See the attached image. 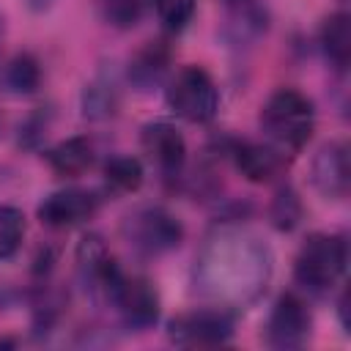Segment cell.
Segmentation results:
<instances>
[{"label": "cell", "mask_w": 351, "mask_h": 351, "mask_svg": "<svg viewBox=\"0 0 351 351\" xmlns=\"http://www.w3.org/2000/svg\"><path fill=\"white\" fill-rule=\"evenodd\" d=\"M25 5H27L33 14H44V11H49V8L55 5V0H25Z\"/></svg>", "instance_id": "cell-23"}, {"label": "cell", "mask_w": 351, "mask_h": 351, "mask_svg": "<svg viewBox=\"0 0 351 351\" xmlns=\"http://www.w3.org/2000/svg\"><path fill=\"white\" fill-rule=\"evenodd\" d=\"M121 233L134 252L154 258V255L170 252L181 244L184 225L165 206H137L123 217Z\"/></svg>", "instance_id": "cell-4"}, {"label": "cell", "mask_w": 351, "mask_h": 351, "mask_svg": "<svg viewBox=\"0 0 351 351\" xmlns=\"http://www.w3.org/2000/svg\"><path fill=\"white\" fill-rule=\"evenodd\" d=\"M299 217H302V203L299 197L293 195V189H280L274 203H271V219L280 230H291L299 225Z\"/></svg>", "instance_id": "cell-22"}, {"label": "cell", "mask_w": 351, "mask_h": 351, "mask_svg": "<svg viewBox=\"0 0 351 351\" xmlns=\"http://www.w3.org/2000/svg\"><path fill=\"white\" fill-rule=\"evenodd\" d=\"M261 129L271 145L282 151H299L313 137L315 107L302 90L280 88L261 107Z\"/></svg>", "instance_id": "cell-2"}, {"label": "cell", "mask_w": 351, "mask_h": 351, "mask_svg": "<svg viewBox=\"0 0 351 351\" xmlns=\"http://www.w3.org/2000/svg\"><path fill=\"white\" fill-rule=\"evenodd\" d=\"M143 151L148 159L165 173V176H178L184 162H186V140L184 134L167 123V121H154L143 126Z\"/></svg>", "instance_id": "cell-11"}, {"label": "cell", "mask_w": 351, "mask_h": 351, "mask_svg": "<svg viewBox=\"0 0 351 351\" xmlns=\"http://www.w3.org/2000/svg\"><path fill=\"white\" fill-rule=\"evenodd\" d=\"M129 329H151L159 321V293L143 274H126L121 266L101 293Z\"/></svg>", "instance_id": "cell-6"}, {"label": "cell", "mask_w": 351, "mask_h": 351, "mask_svg": "<svg viewBox=\"0 0 351 351\" xmlns=\"http://www.w3.org/2000/svg\"><path fill=\"white\" fill-rule=\"evenodd\" d=\"M99 206H101L99 192L82 189V186H63V189L49 192L38 203V219L47 228L63 230V228H74L96 217Z\"/></svg>", "instance_id": "cell-10"}, {"label": "cell", "mask_w": 351, "mask_h": 351, "mask_svg": "<svg viewBox=\"0 0 351 351\" xmlns=\"http://www.w3.org/2000/svg\"><path fill=\"white\" fill-rule=\"evenodd\" d=\"M167 335L181 348H211L225 346L233 337V315L222 307H200L176 315L167 324Z\"/></svg>", "instance_id": "cell-7"}, {"label": "cell", "mask_w": 351, "mask_h": 351, "mask_svg": "<svg viewBox=\"0 0 351 351\" xmlns=\"http://www.w3.org/2000/svg\"><path fill=\"white\" fill-rule=\"evenodd\" d=\"M93 159H96V154H93V143L88 137H69L47 151L49 167L63 178L82 176L85 170H90Z\"/></svg>", "instance_id": "cell-15"}, {"label": "cell", "mask_w": 351, "mask_h": 351, "mask_svg": "<svg viewBox=\"0 0 351 351\" xmlns=\"http://www.w3.org/2000/svg\"><path fill=\"white\" fill-rule=\"evenodd\" d=\"M321 49L326 60L335 69H346L351 60V27H348V14L337 11L324 19L321 25Z\"/></svg>", "instance_id": "cell-16"}, {"label": "cell", "mask_w": 351, "mask_h": 351, "mask_svg": "<svg viewBox=\"0 0 351 351\" xmlns=\"http://www.w3.org/2000/svg\"><path fill=\"white\" fill-rule=\"evenodd\" d=\"M230 154H233L239 173L255 184H266L285 170V151L271 143L244 140V143H236Z\"/></svg>", "instance_id": "cell-12"}, {"label": "cell", "mask_w": 351, "mask_h": 351, "mask_svg": "<svg viewBox=\"0 0 351 351\" xmlns=\"http://www.w3.org/2000/svg\"><path fill=\"white\" fill-rule=\"evenodd\" d=\"M348 263V244L337 233H313L293 261L296 282L310 293H326L337 285Z\"/></svg>", "instance_id": "cell-3"}, {"label": "cell", "mask_w": 351, "mask_h": 351, "mask_svg": "<svg viewBox=\"0 0 351 351\" xmlns=\"http://www.w3.org/2000/svg\"><path fill=\"white\" fill-rule=\"evenodd\" d=\"M167 107L189 123H208L219 112V88L200 66H184L167 82Z\"/></svg>", "instance_id": "cell-5"}, {"label": "cell", "mask_w": 351, "mask_h": 351, "mask_svg": "<svg viewBox=\"0 0 351 351\" xmlns=\"http://www.w3.org/2000/svg\"><path fill=\"white\" fill-rule=\"evenodd\" d=\"M310 329H313V315L307 310V302L288 291L282 293L266 321V343L271 348H302L310 340Z\"/></svg>", "instance_id": "cell-9"}, {"label": "cell", "mask_w": 351, "mask_h": 351, "mask_svg": "<svg viewBox=\"0 0 351 351\" xmlns=\"http://www.w3.org/2000/svg\"><path fill=\"white\" fill-rule=\"evenodd\" d=\"M104 184L107 189L118 192V195H129V192H137L143 186V178H145V170H143V162L137 156H129V154H118V156H110L104 162Z\"/></svg>", "instance_id": "cell-17"}, {"label": "cell", "mask_w": 351, "mask_h": 351, "mask_svg": "<svg viewBox=\"0 0 351 351\" xmlns=\"http://www.w3.org/2000/svg\"><path fill=\"white\" fill-rule=\"evenodd\" d=\"M0 36H3V22H0Z\"/></svg>", "instance_id": "cell-24"}, {"label": "cell", "mask_w": 351, "mask_h": 351, "mask_svg": "<svg viewBox=\"0 0 351 351\" xmlns=\"http://www.w3.org/2000/svg\"><path fill=\"white\" fill-rule=\"evenodd\" d=\"M170 60H173V52L165 41H145L129 60V82L137 90L156 88L167 77Z\"/></svg>", "instance_id": "cell-14"}, {"label": "cell", "mask_w": 351, "mask_h": 351, "mask_svg": "<svg viewBox=\"0 0 351 351\" xmlns=\"http://www.w3.org/2000/svg\"><path fill=\"white\" fill-rule=\"evenodd\" d=\"M25 239V214L14 206L0 203V261L11 258Z\"/></svg>", "instance_id": "cell-20"}, {"label": "cell", "mask_w": 351, "mask_h": 351, "mask_svg": "<svg viewBox=\"0 0 351 351\" xmlns=\"http://www.w3.org/2000/svg\"><path fill=\"white\" fill-rule=\"evenodd\" d=\"M99 16L115 30H132L143 19L148 0H96Z\"/></svg>", "instance_id": "cell-19"}, {"label": "cell", "mask_w": 351, "mask_h": 351, "mask_svg": "<svg viewBox=\"0 0 351 351\" xmlns=\"http://www.w3.org/2000/svg\"><path fill=\"white\" fill-rule=\"evenodd\" d=\"M271 274L269 247L244 230H222L195 261V285L214 307L233 310L258 299Z\"/></svg>", "instance_id": "cell-1"}, {"label": "cell", "mask_w": 351, "mask_h": 351, "mask_svg": "<svg viewBox=\"0 0 351 351\" xmlns=\"http://www.w3.org/2000/svg\"><path fill=\"white\" fill-rule=\"evenodd\" d=\"M219 5V36L236 47H255L269 30V8L263 0H217Z\"/></svg>", "instance_id": "cell-8"}, {"label": "cell", "mask_w": 351, "mask_h": 351, "mask_svg": "<svg viewBox=\"0 0 351 351\" xmlns=\"http://www.w3.org/2000/svg\"><path fill=\"white\" fill-rule=\"evenodd\" d=\"M3 80L14 93H33L41 85V63L30 52H19L8 60Z\"/></svg>", "instance_id": "cell-18"}, {"label": "cell", "mask_w": 351, "mask_h": 351, "mask_svg": "<svg viewBox=\"0 0 351 351\" xmlns=\"http://www.w3.org/2000/svg\"><path fill=\"white\" fill-rule=\"evenodd\" d=\"M351 181L348 145L326 143L313 159V184L324 197H346Z\"/></svg>", "instance_id": "cell-13"}, {"label": "cell", "mask_w": 351, "mask_h": 351, "mask_svg": "<svg viewBox=\"0 0 351 351\" xmlns=\"http://www.w3.org/2000/svg\"><path fill=\"white\" fill-rule=\"evenodd\" d=\"M151 3H154V11H156L159 22L170 33L184 30L192 22L195 8H197V0H151Z\"/></svg>", "instance_id": "cell-21"}]
</instances>
